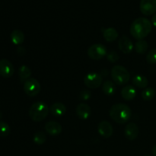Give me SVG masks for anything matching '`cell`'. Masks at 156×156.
Segmentation results:
<instances>
[{
  "label": "cell",
  "instance_id": "f1b7e54d",
  "mask_svg": "<svg viewBox=\"0 0 156 156\" xmlns=\"http://www.w3.org/2000/svg\"><path fill=\"white\" fill-rule=\"evenodd\" d=\"M152 24H153V25L155 26V27H156V13L153 15V16H152Z\"/></svg>",
  "mask_w": 156,
  "mask_h": 156
},
{
  "label": "cell",
  "instance_id": "9c48e42d",
  "mask_svg": "<svg viewBox=\"0 0 156 156\" xmlns=\"http://www.w3.org/2000/svg\"><path fill=\"white\" fill-rule=\"evenodd\" d=\"M14 73H15V69L10 61L6 59H2L0 60V76L7 79L12 77Z\"/></svg>",
  "mask_w": 156,
  "mask_h": 156
},
{
  "label": "cell",
  "instance_id": "e0dca14e",
  "mask_svg": "<svg viewBox=\"0 0 156 156\" xmlns=\"http://www.w3.org/2000/svg\"><path fill=\"white\" fill-rule=\"evenodd\" d=\"M102 32H103L104 37L108 42H114L118 37V32L114 27L103 29Z\"/></svg>",
  "mask_w": 156,
  "mask_h": 156
},
{
  "label": "cell",
  "instance_id": "9a60e30c",
  "mask_svg": "<svg viewBox=\"0 0 156 156\" xmlns=\"http://www.w3.org/2000/svg\"><path fill=\"white\" fill-rule=\"evenodd\" d=\"M50 111L55 117H62L66 112V107L62 103L56 102L50 106Z\"/></svg>",
  "mask_w": 156,
  "mask_h": 156
},
{
  "label": "cell",
  "instance_id": "8992f818",
  "mask_svg": "<svg viewBox=\"0 0 156 156\" xmlns=\"http://www.w3.org/2000/svg\"><path fill=\"white\" fill-rule=\"evenodd\" d=\"M41 84L37 79L30 78L24 84V91L30 97H34L41 91Z\"/></svg>",
  "mask_w": 156,
  "mask_h": 156
},
{
  "label": "cell",
  "instance_id": "d4e9b609",
  "mask_svg": "<svg viewBox=\"0 0 156 156\" xmlns=\"http://www.w3.org/2000/svg\"><path fill=\"white\" fill-rule=\"evenodd\" d=\"M10 126L7 123L0 121V136L6 137L10 134Z\"/></svg>",
  "mask_w": 156,
  "mask_h": 156
},
{
  "label": "cell",
  "instance_id": "7c38bea8",
  "mask_svg": "<svg viewBox=\"0 0 156 156\" xmlns=\"http://www.w3.org/2000/svg\"><path fill=\"white\" fill-rule=\"evenodd\" d=\"M118 46L120 51L124 54H129L133 49V44L132 41L126 36H123L120 38L118 43Z\"/></svg>",
  "mask_w": 156,
  "mask_h": 156
},
{
  "label": "cell",
  "instance_id": "d6a6232c",
  "mask_svg": "<svg viewBox=\"0 0 156 156\" xmlns=\"http://www.w3.org/2000/svg\"><path fill=\"white\" fill-rule=\"evenodd\" d=\"M86 156H90V155H86Z\"/></svg>",
  "mask_w": 156,
  "mask_h": 156
},
{
  "label": "cell",
  "instance_id": "4dcf8cb0",
  "mask_svg": "<svg viewBox=\"0 0 156 156\" xmlns=\"http://www.w3.org/2000/svg\"><path fill=\"white\" fill-rule=\"evenodd\" d=\"M1 117H2V114H1V113H0V118H1Z\"/></svg>",
  "mask_w": 156,
  "mask_h": 156
},
{
  "label": "cell",
  "instance_id": "603a6c76",
  "mask_svg": "<svg viewBox=\"0 0 156 156\" xmlns=\"http://www.w3.org/2000/svg\"><path fill=\"white\" fill-rule=\"evenodd\" d=\"M142 98L145 101H151L155 95V91L152 88H146L142 91Z\"/></svg>",
  "mask_w": 156,
  "mask_h": 156
},
{
  "label": "cell",
  "instance_id": "6da1fadb",
  "mask_svg": "<svg viewBox=\"0 0 156 156\" xmlns=\"http://www.w3.org/2000/svg\"><path fill=\"white\" fill-rule=\"evenodd\" d=\"M152 25L151 21L146 18H138L133 21L130 26V34L134 38L143 40L150 34Z\"/></svg>",
  "mask_w": 156,
  "mask_h": 156
},
{
  "label": "cell",
  "instance_id": "83f0119b",
  "mask_svg": "<svg viewBox=\"0 0 156 156\" xmlns=\"http://www.w3.org/2000/svg\"><path fill=\"white\" fill-rule=\"evenodd\" d=\"M107 58H108V59L111 62H115L118 60L120 56H119V55L117 54V52L111 51L107 54Z\"/></svg>",
  "mask_w": 156,
  "mask_h": 156
},
{
  "label": "cell",
  "instance_id": "ffe728a7",
  "mask_svg": "<svg viewBox=\"0 0 156 156\" xmlns=\"http://www.w3.org/2000/svg\"><path fill=\"white\" fill-rule=\"evenodd\" d=\"M102 91L108 96L114 95L116 91L115 84L110 80L105 81L102 85Z\"/></svg>",
  "mask_w": 156,
  "mask_h": 156
},
{
  "label": "cell",
  "instance_id": "44dd1931",
  "mask_svg": "<svg viewBox=\"0 0 156 156\" xmlns=\"http://www.w3.org/2000/svg\"><path fill=\"white\" fill-rule=\"evenodd\" d=\"M31 76V70L28 66L25 65H22L18 69V76L22 82H25L27 79H30Z\"/></svg>",
  "mask_w": 156,
  "mask_h": 156
},
{
  "label": "cell",
  "instance_id": "7a4b0ae2",
  "mask_svg": "<svg viewBox=\"0 0 156 156\" xmlns=\"http://www.w3.org/2000/svg\"><path fill=\"white\" fill-rule=\"evenodd\" d=\"M110 117L119 124L127 123L132 117V111L125 104H116L110 109Z\"/></svg>",
  "mask_w": 156,
  "mask_h": 156
},
{
  "label": "cell",
  "instance_id": "52a82bcc",
  "mask_svg": "<svg viewBox=\"0 0 156 156\" xmlns=\"http://www.w3.org/2000/svg\"><path fill=\"white\" fill-rule=\"evenodd\" d=\"M103 79L101 75L96 73H90L84 78V83L88 88L91 89H95L102 85Z\"/></svg>",
  "mask_w": 156,
  "mask_h": 156
},
{
  "label": "cell",
  "instance_id": "5bb4252c",
  "mask_svg": "<svg viewBox=\"0 0 156 156\" xmlns=\"http://www.w3.org/2000/svg\"><path fill=\"white\" fill-rule=\"evenodd\" d=\"M45 130L49 135L58 136L62 132V126L56 121H49L45 124Z\"/></svg>",
  "mask_w": 156,
  "mask_h": 156
},
{
  "label": "cell",
  "instance_id": "5b68a950",
  "mask_svg": "<svg viewBox=\"0 0 156 156\" xmlns=\"http://www.w3.org/2000/svg\"><path fill=\"white\" fill-rule=\"evenodd\" d=\"M108 52L105 46L101 44H93L88 48V56L93 60H99L107 56Z\"/></svg>",
  "mask_w": 156,
  "mask_h": 156
},
{
  "label": "cell",
  "instance_id": "2e32d148",
  "mask_svg": "<svg viewBox=\"0 0 156 156\" xmlns=\"http://www.w3.org/2000/svg\"><path fill=\"white\" fill-rule=\"evenodd\" d=\"M121 96L126 101H132L136 96V90L131 85H126L121 90Z\"/></svg>",
  "mask_w": 156,
  "mask_h": 156
},
{
  "label": "cell",
  "instance_id": "7402d4cb",
  "mask_svg": "<svg viewBox=\"0 0 156 156\" xmlns=\"http://www.w3.org/2000/svg\"><path fill=\"white\" fill-rule=\"evenodd\" d=\"M148 47H149V45L144 40H140L135 44V50L139 54H145L147 51Z\"/></svg>",
  "mask_w": 156,
  "mask_h": 156
},
{
  "label": "cell",
  "instance_id": "277c9868",
  "mask_svg": "<svg viewBox=\"0 0 156 156\" xmlns=\"http://www.w3.org/2000/svg\"><path fill=\"white\" fill-rule=\"evenodd\" d=\"M111 77L115 84L118 85H124L129 82L130 74L125 67L122 66H115L111 69Z\"/></svg>",
  "mask_w": 156,
  "mask_h": 156
},
{
  "label": "cell",
  "instance_id": "8fae6325",
  "mask_svg": "<svg viewBox=\"0 0 156 156\" xmlns=\"http://www.w3.org/2000/svg\"><path fill=\"white\" fill-rule=\"evenodd\" d=\"M139 133H140L139 126L134 123H129L126 125V127H125V136H126V138L127 140H130V141L135 140L137 138V136L139 135Z\"/></svg>",
  "mask_w": 156,
  "mask_h": 156
},
{
  "label": "cell",
  "instance_id": "1f68e13d",
  "mask_svg": "<svg viewBox=\"0 0 156 156\" xmlns=\"http://www.w3.org/2000/svg\"><path fill=\"white\" fill-rule=\"evenodd\" d=\"M146 156H150V155H146Z\"/></svg>",
  "mask_w": 156,
  "mask_h": 156
},
{
  "label": "cell",
  "instance_id": "cb8c5ba5",
  "mask_svg": "<svg viewBox=\"0 0 156 156\" xmlns=\"http://www.w3.org/2000/svg\"><path fill=\"white\" fill-rule=\"evenodd\" d=\"M47 140V136H46L45 133L41 131H38L34 136V142L36 143L37 145H43Z\"/></svg>",
  "mask_w": 156,
  "mask_h": 156
},
{
  "label": "cell",
  "instance_id": "30bf717a",
  "mask_svg": "<svg viewBox=\"0 0 156 156\" xmlns=\"http://www.w3.org/2000/svg\"><path fill=\"white\" fill-rule=\"evenodd\" d=\"M98 131L99 134L104 138H109L113 135L114 129H113L112 125L109 122L103 120L98 124Z\"/></svg>",
  "mask_w": 156,
  "mask_h": 156
},
{
  "label": "cell",
  "instance_id": "f546056e",
  "mask_svg": "<svg viewBox=\"0 0 156 156\" xmlns=\"http://www.w3.org/2000/svg\"><path fill=\"white\" fill-rule=\"evenodd\" d=\"M152 153L153 154L154 156H156V145H155V146H154L153 147H152Z\"/></svg>",
  "mask_w": 156,
  "mask_h": 156
},
{
  "label": "cell",
  "instance_id": "ac0fdd59",
  "mask_svg": "<svg viewBox=\"0 0 156 156\" xmlns=\"http://www.w3.org/2000/svg\"><path fill=\"white\" fill-rule=\"evenodd\" d=\"M132 82L134 86L140 88H145L149 85V81H148L147 78L144 76H141V75H137V76H134L133 78Z\"/></svg>",
  "mask_w": 156,
  "mask_h": 156
},
{
  "label": "cell",
  "instance_id": "ba28073f",
  "mask_svg": "<svg viewBox=\"0 0 156 156\" xmlns=\"http://www.w3.org/2000/svg\"><path fill=\"white\" fill-rule=\"evenodd\" d=\"M140 9L142 13L146 16L155 14L156 0H141Z\"/></svg>",
  "mask_w": 156,
  "mask_h": 156
},
{
  "label": "cell",
  "instance_id": "484cf974",
  "mask_svg": "<svg viewBox=\"0 0 156 156\" xmlns=\"http://www.w3.org/2000/svg\"><path fill=\"white\" fill-rule=\"evenodd\" d=\"M146 60L149 64H156V48L149 52L146 56Z\"/></svg>",
  "mask_w": 156,
  "mask_h": 156
},
{
  "label": "cell",
  "instance_id": "3957f363",
  "mask_svg": "<svg viewBox=\"0 0 156 156\" xmlns=\"http://www.w3.org/2000/svg\"><path fill=\"white\" fill-rule=\"evenodd\" d=\"M50 111L47 104L44 101H37L30 106L29 109V116L32 120L41 122L47 117Z\"/></svg>",
  "mask_w": 156,
  "mask_h": 156
},
{
  "label": "cell",
  "instance_id": "4fadbf2b",
  "mask_svg": "<svg viewBox=\"0 0 156 156\" xmlns=\"http://www.w3.org/2000/svg\"><path fill=\"white\" fill-rule=\"evenodd\" d=\"M91 110L89 105L82 103L76 108V114L81 120H87L91 116Z\"/></svg>",
  "mask_w": 156,
  "mask_h": 156
},
{
  "label": "cell",
  "instance_id": "d6986e66",
  "mask_svg": "<svg viewBox=\"0 0 156 156\" xmlns=\"http://www.w3.org/2000/svg\"><path fill=\"white\" fill-rule=\"evenodd\" d=\"M11 41L15 45H20L24 41V34L21 30H14L11 33Z\"/></svg>",
  "mask_w": 156,
  "mask_h": 156
},
{
  "label": "cell",
  "instance_id": "4316f807",
  "mask_svg": "<svg viewBox=\"0 0 156 156\" xmlns=\"http://www.w3.org/2000/svg\"><path fill=\"white\" fill-rule=\"evenodd\" d=\"M91 97V92L88 89L82 90L79 93V99L82 101H87Z\"/></svg>",
  "mask_w": 156,
  "mask_h": 156
}]
</instances>
